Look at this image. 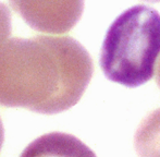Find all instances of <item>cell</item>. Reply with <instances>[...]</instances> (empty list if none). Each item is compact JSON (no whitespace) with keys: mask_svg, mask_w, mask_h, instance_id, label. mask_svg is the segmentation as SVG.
<instances>
[{"mask_svg":"<svg viewBox=\"0 0 160 157\" xmlns=\"http://www.w3.org/2000/svg\"><path fill=\"white\" fill-rule=\"evenodd\" d=\"M93 72L89 53L72 37H13L0 47V105L59 114L81 99Z\"/></svg>","mask_w":160,"mask_h":157,"instance_id":"obj_1","label":"cell"},{"mask_svg":"<svg viewBox=\"0 0 160 157\" xmlns=\"http://www.w3.org/2000/svg\"><path fill=\"white\" fill-rule=\"evenodd\" d=\"M160 55V14L144 4L131 7L110 25L100 51L105 75L128 87L154 77Z\"/></svg>","mask_w":160,"mask_h":157,"instance_id":"obj_2","label":"cell"},{"mask_svg":"<svg viewBox=\"0 0 160 157\" xmlns=\"http://www.w3.org/2000/svg\"><path fill=\"white\" fill-rule=\"evenodd\" d=\"M30 28L48 34H64L82 17L84 0H9Z\"/></svg>","mask_w":160,"mask_h":157,"instance_id":"obj_3","label":"cell"},{"mask_svg":"<svg viewBox=\"0 0 160 157\" xmlns=\"http://www.w3.org/2000/svg\"><path fill=\"white\" fill-rule=\"evenodd\" d=\"M20 157H96L95 153L74 135L52 132L28 145Z\"/></svg>","mask_w":160,"mask_h":157,"instance_id":"obj_4","label":"cell"},{"mask_svg":"<svg viewBox=\"0 0 160 157\" xmlns=\"http://www.w3.org/2000/svg\"><path fill=\"white\" fill-rule=\"evenodd\" d=\"M134 145L139 157H160V108L142 121L135 133Z\"/></svg>","mask_w":160,"mask_h":157,"instance_id":"obj_5","label":"cell"},{"mask_svg":"<svg viewBox=\"0 0 160 157\" xmlns=\"http://www.w3.org/2000/svg\"><path fill=\"white\" fill-rule=\"evenodd\" d=\"M11 35V13L6 4L0 2V47Z\"/></svg>","mask_w":160,"mask_h":157,"instance_id":"obj_6","label":"cell"},{"mask_svg":"<svg viewBox=\"0 0 160 157\" xmlns=\"http://www.w3.org/2000/svg\"><path fill=\"white\" fill-rule=\"evenodd\" d=\"M3 139H4V131H3V125H2L1 118H0V149L2 147V144H3Z\"/></svg>","mask_w":160,"mask_h":157,"instance_id":"obj_7","label":"cell"},{"mask_svg":"<svg viewBox=\"0 0 160 157\" xmlns=\"http://www.w3.org/2000/svg\"><path fill=\"white\" fill-rule=\"evenodd\" d=\"M156 81H157V84L160 87V59L158 62V67H157V74H156Z\"/></svg>","mask_w":160,"mask_h":157,"instance_id":"obj_8","label":"cell"},{"mask_svg":"<svg viewBox=\"0 0 160 157\" xmlns=\"http://www.w3.org/2000/svg\"><path fill=\"white\" fill-rule=\"evenodd\" d=\"M149 1H152V2H157V1H160V0H149Z\"/></svg>","mask_w":160,"mask_h":157,"instance_id":"obj_9","label":"cell"}]
</instances>
